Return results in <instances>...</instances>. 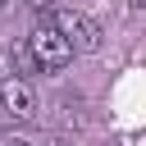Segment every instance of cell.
<instances>
[{"label":"cell","mask_w":146,"mask_h":146,"mask_svg":"<svg viewBox=\"0 0 146 146\" xmlns=\"http://www.w3.org/2000/svg\"><path fill=\"white\" fill-rule=\"evenodd\" d=\"M68 59H73L68 41L50 23H32V32L23 36V64L36 73H59V68H68Z\"/></svg>","instance_id":"1"},{"label":"cell","mask_w":146,"mask_h":146,"mask_svg":"<svg viewBox=\"0 0 146 146\" xmlns=\"http://www.w3.org/2000/svg\"><path fill=\"white\" fill-rule=\"evenodd\" d=\"M46 23L68 41L73 55H91V50H100V36H105V32H100V23H96L91 14H82V9H64V5H59Z\"/></svg>","instance_id":"2"},{"label":"cell","mask_w":146,"mask_h":146,"mask_svg":"<svg viewBox=\"0 0 146 146\" xmlns=\"http://www.w3.org/2000/svg\"><path fill=\"white\" fill-rule=\"evenodd\" d=\"M0 119H14V123H27L36 119V91L27 78H0Z\"/></svg>","instance_id":"3"},{"label":"cell","mask_w":146,"mask_h":146,"mask_svg":"<svg viewBox=\"0 0 146 146\" xmlns=\"http://www.w3.org/2000/svg\"><path fill=\"white\" fill-rule=\"evenodd\" d=\"M0 146H50V141H36V137H23V132H14V137H0Z\"/></svg>","instance_id":"4"},{"label":"cell","mask_w":146,"mask_h":146,"mask_svg":"<svg viewBox=\"0 0 146 146\" xmlns=\"http://www.w3.org/2000/svg\"><path fill=\"white\" fill-rule=\"evenodd\" d=\"M27 5H32L36 14H55V9H59V0H27Z\"/></svg>","instance_id":"5"},{"label":"cell","mask_w":146,"mask_h":146,"mask_svg":"<svg viewBox=\"0 0 146 146\" xmlns=\"http://www.w3.org/2000/svg\"><path fill=\"white\" fill-rule=\"evenodd\" d=\"M14 14V0H0V18H9Z\"/></svg>","instance_id":"6"},{"label":"cell","mask_w":146,"mask_h":146,"mask_svg":"<svg viewBox=\"0 0 146 146\" xmlns=\"http://www.w3.org/2000/svg\"><path fill=\"white\" fill-rule=\"evenodd\" d=\"M128 5H132V9H141V5H146V0H128Z\"/></svg>","instance_id":"7"}]
</instances>
